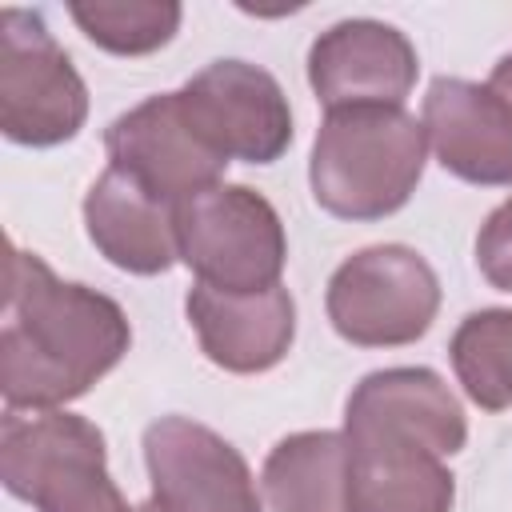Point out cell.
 <instances>
[{"label":"cell","instance_id":"6da1fadb","mask_svg":"<svg viewBox=\"0 0 512 512\" xmlns=\"http://www.w3.org/2000/svg\"><path fill=\"white\" fill-rule=\"evenodd\" d=\"M128 344L132 328L112 296L60 280L40 256L12 244L0 328V392L8 408L52 412L80 400L124 360Z\"/></svg>","mask_w":512,"mask_h":512},{"label":"cell","instance_id":"7a4b0ae2","mask_svg":"<svg viewBox=\"0 0 512 512\" xmlns=\"http://www.w3.org/2000/svg\"><path fill=\"white\" fill-rule=\"evenodd\" d=\"M424 148V124L404 108L324 112L308 160L312 196L336 220H384L416 192Z\"/></svg>","mask_w":512,"mask_h":512},{"label":"cell","instance_id":"3957f363","mask_svg":"<svg viewBox=\"0 0 512 512\" xmlns=\"http://www.w3.org/2000/svg\"><path fill=\"white\" fill-rule=\"evenodd\" d=\"M0 480L36 512H140L108 476L104 432L64 408L0 420Z\"/></svg>","mask_w":512,"mask_h":512},{"label":"cell","instance_id":"277c9868","mask_svg":"<svg viewBox=\"0 0 512 512\" xmlns=\"http://www.w3.org/2000/svg\"><path fill=\"white\" fill-rule=\"evenodd\" d=\"M176 244L196 284L220 292L276 288L288 260L276 208L248 184H216L176 204Z\"/></svg>","mask_w":512,"mask_h":512},{"label":"cell","instance_id":"5b68a950","mask_svg":"<svg viewBox=\"0 0 512 512\" xmlns=\"http://www.w3.org/2000/svg\"><path fill=\"white\" fill-rule=\"evenodd\" d=\"M324 308L348 344L400 348L432 328L440 312V280L416 248L372 244L332 272Z\"/></svg>","mask_w":512,"mask_h":512},{"label":"cell","instance_id":"8992f818","mask_svg":"<svg viewBox=\"0 0 512 512\" xmlns=\"http://www.w3.org/2000/svg\"><path fill=\"white\" fill-rule=\"evenodd\" d=\"M88 120V88L28 8L0 12V128L12 144L52 148L72 140Z\"/></svg>","mask_w":512,"mask_h":512},{"label":"cell","instance_id":"52a82bcc","mask_svg":"<svg viewBox=\"0 0 512 512\" xmlns=\"http://www.w3.org/2000/svg\"><path fill=\"white\" fill-rule=\"evenodd\" d=\"M184 116L228 164H272L292 144V108L272 72L248 60H212L180 88Z\"/></svg>","mask_w":512,"mask_h":512},{"label":"cell","instance_id":"ba28073f","mask_svg":"<svg viewBox=\"0 0 512 512\" xmlns=\"http://www.w3.org/2000/svg\"><path fill=\"white\" fill-rule=\"evenodd\" d=\"M108 168L136 180L148 196L164 204H184L188 196L224 184L228 160L204 144V136L184 116L180 92L148 96L144 104L116 116L104 132Z\"/></svg>","mask_w":512,"mask_h":512},{"label":"cell","instance_id":"9c48e42d","mask_svg":"<svg viewBox=\"0 0 512 512\" xmlns=\"http://www.w3.org/2000/svg\"><path fill=\"white\" fill-rule=\"evenodd\" d=\"M144 464L160 512H264L248 460L208 424L160 416L144 428Z\"/></svg>","mask_w":512,"mask_h":512},{"label":"cell","instance_id":"30bf717a","mask_svg":"<svg viewBox=\"0 0 512 512\" xmlns=\"http://www.w3.org/2000/svg\"><path fill=\"white\" fill-rule=\"evenodd\" d=\"M420 60L412 40L384 20H340L308 48V84L316 100L336 108H404Z\"/></svg>","mask_w":512,"mask_h":512},{"label":"cell","instance_id":"8fae6325","mask_svg":"<svg viewBox=\"0 0 512 512\" xmlns=\"http://www.w3.org/2000/svg\"><path fill=\"white\" fill-rule=\"evenodd\" d=\"M424 136L444 172L480 188L512 184V104L460 76H436L424 92Z\"/></svg>","mask_w":512,"mask_h":512},{"label":"cell","instance_id":"7c38bea8","mask_svg":"<svg viewBox=\"0 0 512 512\" xmlns=\"http://www.w3.org/2000/svg\"><path fill=\"white\" fill-rule=\"evenodd\" d=\"M344 436L408 440L436 456H456L468 440V420L432 368H380L352 388L344 404Z\"/></svg>","mask_w":512,"mask_h":512},{"label":"cell","instance_id":"4fadbf2b","mask_svg":"<svg viewBox=\"0 0 512 512\" xmlns=\"http://www.w3.org/2000/svg\"><path fill=\"white\" fill-rule=\"evenodd\" d=\"M188 324L196 328L200 352L224 372H268L276 368L296 336V304L284 284L264 292H220L208 284L188 288Z\"/></svg>","mask_w":512,"mask_h":512},{"label":"cell","instance_id":"5bb4252c","mask_svg":"<svg viewBox=\"0 0 512 512\" xmlns=\"http://www.w3.org/2000/svg\"><path fill=\"white\" fill-rule=\"evenodd\" d=\"M84 228L96 252L132 276H160L180 260L176 208L148 196L136 180L116 168H108L88 188Z\"/></svg>","mask_w":512,"mask_h":512},{"label":"cell","instance_id":"9a60e30c","mask_svg":"<svg viewBox=\"0 0 512 512\" xmlns=\"http://www.w3.org/2000/svg\"><path fill=\"white\" fill-rule=\"evenodd\" d=\"M348 488L352 512H452L456 500L444 456L384 436L348 440Z\"/></svg>","mask_w":512,"mask_h":512},{"label":"cell","instance_id":"2e32d148","mask_svg":"<svg viewBox=\"0 0 512 512\" xmlns=\"http://www.w3.org/2000/svg\"><path fill=\"white\" fill-rule=\"evenodd\" d=\"M272 512H352L344 432H292L260 472Z\"/></svg>","mask_w":512,"mask_h":512},{"label":"cell","instance_id":"e0dca14e","mask_svg":"<svg viewBox=\"0 0 512 512\" xmlns=\"http://www.w3.org/2000/svg\"><path fill=\"white\" fill-rule=\"evenodd\" d=\"M456 380L484 412L512 408V308H480L460 320L448 344Z\"/></svg>","mask_w":512,"mask_h":512},{"label":"cell","instance_id":"ac0fdd59","mask_svg":"<svg viewBox=\"0 0 512 512\" xmlns=\"http://www.w3.org/2000/svg\"><path fill=\"white\" fill-rule=\"evenodd\" d=\"M68 16L80 32L112 56H144L164 48L180 28V4L172 0H76Z\"/></svg>","mask_w":512,"mask_h":512},{"label":"cell","instance_id":"d6986e66","mask_svg":"<svg viewBox=\"0 0 512 512\" xmlns=\"http://www.w3.org/2000/svg\"><path fill=\"white\" fill-rule=\"evenodd\" d=\"M476 264L484 280L500 292H512V196L488 212L476 236Z\"/></svg>","mask_w":512,"mask_h":512},{"label":"cell","instance_id":"ffe728a7","mask_svg":"<svg viewBox=\"0 0 512 512\" xmlns=\"http://www.w3.org/2000/svg\"><path fill=\"white\" fill-rule=\"evenodd\" d=\"M488 84H492V88L512 104V52L496 60V68H492V80H488Z\"/></svg>","mask_w":512,"mask_h":512},{"label":"cell","instance_id":"44dd1931","mask_svg":"<svg viewBox=\"0 0 512 512\" xmlns=\"http://www.w3.org/2000/svg\"><path fill=\"white\" fill-rule=\"evenodd\" d=\"M140 512H160V508H156V504L148 500V504H140Z\"/></svg>","mask_w":512,"mask_h":512}]
</instances>
